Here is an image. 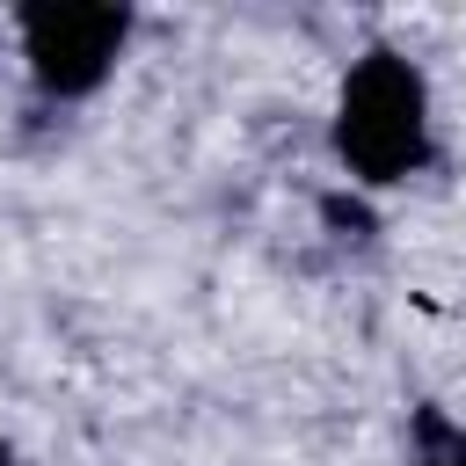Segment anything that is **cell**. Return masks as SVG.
<instances>
[{"mask_svg":"<svg viewBox=\"0 0 466 466\" xmlns=\"http://www.w3.org/2000/svg\"><path fill=\"white\" fill-rule=\"evenodd\" d=\"M335 153L357 182H408L430 160V87L400 51H364L335 102Z\"/></svg>","mask_w":466,"mask_h":466,"instance_id":"cell-1","label":"cell"},{"mask_svg":"<svg viewBox=\"0 0 466 466\" xmlns=\"http://www.w3.org/2000/svg\"><path fill=\"white\" fill-rule=\"evenodd\" d=\"M320 226H328V233H342V240H371V233H379L371 204H364V197H342V189H335V197H320Z\"/></svg>","mask_w":466,"mask_h":466,"instance_id":"cell-4","label":"cell"},{"mask_svg":"<svg viewBox=\"0 0 466 466\" xmlns=\"http://www.w3.org/2000/svg\"><path fill=\"white\" fill-rule=\"evenodd\" d=\"M131 36V15L109 0H58V7H22V51L29 80L51 102H80L109 80L116 51Z\"/></svg>","mask_w":466,"mask_h":466,"instance_id":"cell-2","label":"cell"},{"mask_svg":"<svg viewBox=\"0 0 466 466\" xmlns=\"http://www.w3.org/2000/svg\"><path fill=\"white\" fill-rule=\"evenodd\" d=\"M415 444H422V451H415V466H466V430H451L437 408H422V415H415Z\"/></svg>","mask_w":466,"mask_h":466,"instance_id":"cell-3","label":"cell"},{"mask_svg":"<svg viewBox=\"0 0 466 466\" xmlns=\"http://www.w3.org/2000/svg\"><path fill=\"white\" fill-rule=\"evenodd\" d=\"M0 466H15V451H7V444H0Z\"/></svg>","mask_w":466,"mask_h":466,"instance_id":"cell-5","label":"cell"}]
</instances>
